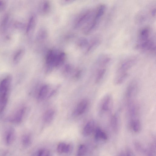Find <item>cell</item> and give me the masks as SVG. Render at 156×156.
I'll return each instance as SVG.
<instances>
[{
  "label": "cell",
  "instance_id": "obj_1",
  "mask_svg": "<svg viewBox=\"0 0 156 156\" xmlns=\"http://www.w3.org/2000/svg\"><path fill=\"white\" fill-rule=\"evenodd\" d=\"M138 58L136 56H131L125 58L120 62L116 69L114 79L116 85L123 83L127 79L129 72L136 64Z\"/></svg>",
  "mask_w": 156,
  "mask_h": 156
},
{
  "label": "cell",
  "instance_id": "obj_2",
  "mask_svg": "<svg viewBox=\"0 0 156 156\" xmlns=\"http://www.w3.org/2000/svg\"><path fill=\"white\" fill-rule=\"evenodd\" d=\"M10 77L3 79L0 83V113L4 110L7 104L9 88L11 82Z\"/></svg>",
  "mask_w": 156,
  "mask_h": 156
},
{
  "label": "cell",
  "instance_id": "obj_3",
  "mask_svg": "<svg viewBox=\"0 0 156 156\" xmlns=\"http://www.w3.org/2000/svg\"><path fill=\"white\" fill-rule=\"evenodd\" d=\"M135 48L142 52L155 54L156 42L153 36L146 39L136 41Z\"/></svg>",
  "mask_w": 156,
  "mask_h": 156
},
{
  "label": "cell",
  "instance_id": "obj_4",
  "mask_svg": "<svg viewBox=\"0 0 156 156\" xmlns=\"http://www.w3.org/2000/svg\"><path fill=\"white\" fill-rule=\"evenodd\" d=\"M139 88V83L138 80L134 79L128 84L125 91V96L128 102L131 100L136 95Z\"/></svg>",
  "mask_w": 156,
  "mask_h": 156
},
{
  "label": "cell",
  "instance_id": "obj_5",
  "mask_svg": "<svg viewBox=\"0 0 156 156\" xmlns=\"http://www.w3.org/2000/svg\"><path fill=\"white\" fill-rule=\"evenodd\" d=\"M113 104L112 96L110 94L105 95L100 101L99 110L102 112H107L111 110Z\"/></svg>",
  "mask_w": 156,
  "mask_h": 156
},
{
  "label": "cell",
  "instance_id": "obj_6",
  "mask_svg": "<svg viewBox=\"0 0 156 156\" xmlns=\"http://www.w3.org/2000/svg\"><path fill=\"white\" fill-rule=\"evenodd\" d=\"M94 13L91 10H88L83 14L76 23L75 27L80 28L85 24L88 23L91 19Z\"/></svg>",
  "mask_w": 156,
  "mask_h": 156
},
{
  "label": "cell",
  "instance_id": "obj_7",
  "mask_svg": "<svg viewBox=\"0 0 156 156\" xmlns=\"http://www.w3.org/2000/svg\"><path fill=\"white\" fill-rule=\"evenodd\" d=\"M95 82L96 83H99L104 79L107 71L108 67L101 65H97Z\"/></svg>",
  "mask_w": 156,
  "mask_h": 156
},
{
  "label": "cell",
  "instance_id": "obj_8",
  "mask_svg": "<svg viewBox=\"0 0 156 156\" xmlns=\"http://www.w3.org/2000/svg\"><path fill=\"white\" fill-rule=\"evenodd\" d=\"M88 105L89 102L87 100L84 99L81 101L74 110L73 115L78 116L83 114L87 110Z\"/></svg>",
  "mask_w": 156,
  "mask_h": 156
},
{
  "label": "cell",
  "instance_id": "obj_9",
  "mask_svg": "<svg viewBox=\"0 0 156 156\" xmlns=\"http://www.w3.org/2000/svg\"><path fill=\"white\" fill-rule=\"evenodd\" d=\"M118 112L115 113L111 119V125L114 132H117L119 129L120 124V117Z\"/></svg>",
  "mask_w": 156,
  "mask_h": 156
},
{
  "label": "cell",
  "instance_id": "obj_10",
  "mask_svg": "<svg viewBox=\"0 0 156 156\" xmlns=\"http://www.w3.org/2000/svg\"><path fill=\"white\" fill-rule=\"evenodd\" d=\"M94 137L95 140L97 141H105L108 139L107 133L99 127H97L95 129Z\"/></svg>",
  "mask_w": 156,
  "mask_h": 156
},
{
  "label": "cell",
  "instance_id": "obj_11",
  "mask_svg": "<svg viewBox=\"0 0 156 156\" xmlns=\"http://www.w3.org/2000/svg\"><path fill=\"white\" fill-rule=\"evenodd\" d=\"M95 126V122L93 120H90L88 122L83 129V135L87 136L90 135L94 130Z\"/></svg>",
  "mask_w": 156,
  "mask_h": 156
},
{
  "label": "cell",
  "instance_id": "obj_12",
  "mask_svg": "<svg viewBox=\"0 0 156 156\" xmlns=\"http://www.w3.org/2000/svg\"><path fill=\"white\" fill-rule=\"evenodd\" d=\"M130 126L132 131L136 133L140 132L141 129V124L140 120L136 117L131 119Z\"/></svg>",
  "mask_w": 156,
  "mask_h": 156
},
{
  "label": "cell",
  "instance_id": "obj_13",
  "mask_svg": "<svg viewBox=\"0 0 156 156\" xmlns=\"http://www.w3.org/2000/svg\"><path fill=\"white\" fill-rule=\"evenodd\" d=\"M57 149L59 153H68L72 151L73 147L70 144L61 143L58 145Z\"/></svg>",
  "mask_w": 156,
  "mask_h": 156
},
{
  "label": "cell",
  "instance_id": "obj_14",
  "mask_svg": "<svg viewBox=\"0 0 156 156\" xmlns=\"http://www.w3.org/2000/svg\"><path fill=\"white\" fill-rule=\"evenodd\" d=\"M25 111V108L20 109L10 120V121L16 123H18L21 121L24 116Z\"/></svg>",
  "mask_w": 156,
  "mask_h": 156
},
{
  "label": "cell",
  "instance_id": "obj_15",
  "mask_svg": "<svg viewBox=\"0 0 156 156\" xmlns=\"http://www.w3.org/2000/svg\"><path fill=\"white\" fill-rule=\"evenodd\" d=\"M101 39L100 37H96L93 40L89 45L87 52H90L95 50L100 46L101 43Z\"/></svg>",
  "mask_w": 156,
  "mask_h": 156
},
{
  "label": "cell",
  "instance_id": "obj_16",
  "mask_svg": "<svg viewBox=\"0 0 156 156\" xmlns=\"http://www.w3.org/2000/svg\"><path fill=\"white\" fill-rule=\"evenodd\" d=\"M55 111L52 109L46 111L43 115V119L46 123L49 122L53 119L55 115Z\"/></svg>",
  "mask_w": 156,
  "mask_h": 156
},
{
  "label": "cell",
  "instance_id": "obj_17",
  "mask_svg": "<svg viewBox=\"0 0 156 156\" xmlns=\"http://www.w3.org/2000/svg\"><path fill=\"white\" fill-rule=\"evenodd\" d=\"M15 132L12 128L10 129L7 132L6 136V142L8 145L12 144L14 139Z\"/></svg>",
  "mask_w": 156,
  "mask_h": 156
},
{
  "label": "cell",
  "instance_id": "obj_18",
  "mask_svg": "<svg viewBox=\"0 0 156 156\" xmlns=\"http://www.w3.org/2000/svg\"><path fill=\"white\" fill-rule=\"evenodd\" d=\"M49 88L47 85H44L42 87L38 94V98L39 100H42L45 98L48 94Z\"/></svg>",
  "mask_w": 156,
  "mask_h": 156
},
{
  "label": "cell",
  "instance_id": "obj_19",
  "mask_svg": "<svg viewBox=\"0 0 156 156\" xmlns=\"http://www.w3.org/2000/svg\"><path fill=\"white\" fill-rule=\"evenodd\" d=\"M40 12L43 15H46L49 12L51 6L49 2L47 1H44L41 4Z\"/></svg>",
  "mask_w": 156,
  "mask_h": 156
},
{
  "label": "cell",
  "instance_id": "obj_20",
  "mask_svg": "<svg viewBox=\"0 0 156 156\" xmlns=\"http://www.w3.org/2000/svg\"><path fill=\"white\" fill-rule=\"evenodd\" d=\"M36 23V18L33 16L30 19L27 30L28 33L31 32L34 29Z\"/></svg>",
  "mask_w": 156,
  "mask_h": 156
},
{
  "label": "cell",
  "instance_id": "obj_21",
  "mask_svg": "<svg viewBox=\"0 0 156 156\" xmlns=\"http://www.w3.org/2000/svg\"><path fill=\"white\" fill-rule=\"evenodd\" d=\"M24 50L20 49L16 53L13 58L14 62L16 63H18L21 59L24 54Z\"/></svg>",
  "mask_w": 156,
  "mask_h": 156
},
{
  "label": "cell",
  "instance_id": "obj_22",
  "mask_svg": "<svg viewBox=\"0 0 156 156\" xmlns=\"http://www.w3.org/2000/svg\"><path fill=\"white\" fill-rule=\"evenodd\" d=\"M134 145L137 151L146 154L147 148H145L139 142L136 141H135L134 142Z\"/></svg>",
  "mask_w": 156,
  "mask_h": 156
},
{
  "label": "cell",
  "instance_id": "obj_23",
  "mask_svg": "<svg viewBox=\"0 0 156 156\" xmlns=\"http://www.w3.org/2000/svg\"><path fill=\"white\" fill-rule=\"evenodd\" d=\"M22 142L23 146L25 147L29 146L31 143L30 136L28 135H24L22 138Z\"/></svg>",
  "mask_w": 156,
  "mask_h": 156
},
{
  "label": "cell",
  "instance_id": "obj_24",
  "mask_svg": "<svg viewBox=\"0 0 156 156\" xmlns=\"http://www.w3.org/2000/svg\"><path fill=\"white\" fill-rule=\"evenodd\" d=\"M87 148L84 144H81L78 147L77 150V155L81 156L84 155L86 152Z\"/></svg>",
  "mask_w": 156,
  "mask_h": 156
},
{
  "label": "cell",
  "instance_id": "obj_25",
  "mask_svg": "<svg viewBox=\"0 0 156 156\" xmlns=\"http://www.w3.org/2000/svg\"><path fill=\"white\" fill-rule=\"evenodd\" d=\"M37 155L39 156H48L50 155V152L48 150L42 149L37 152Z\"/></svg>",
  "mask_w": 156,
  "mask_h": 156
},
{
  "label": "cell",
  "instance_id": "obj_26",
  "mask_svg": "<svg viewBox=\"0 0 156 156\" xmlns=\"http://www.w3.org/2000/svg\"><path fill=\"white\" fill-rule=\"evenodd\" d=\"M47 35L46 30L44 28L41 29L39 31L38 34V37L39 39H43L45 38Z\"/></svg>",
  "mask_w": 156,
  "mask_h": 156
},
{
  "label": "cell",
  "instance_id": "obj_27",
  "mask_svg": "<svg viewBox=\"0 0 156 156\" xmlns=\"http://www.w3.org/2000/svg\"><path fill=\"white\" fill-rule=\"evenodd\" d=\"M78 44L81 47H85L89 45L88 40L85 38H81L79 39L78 42Z\"/></svg>",
  "mask_w": 156,
  "mask_h": 156
},
{
  "label": "cell",
  "instance_id": "obj_28",
  "mask_svg": "<svg viewBox=\"0 0 156 156\" xmlns=\"http://www.w3.org/2000/svg\"><path fill=\"white\" fill-rule=\"evenodd\" d=\"M119 155H128V156H133L134 153L133 151L129 148H127L124 152H121L120 153Z\"/></svg>",
  "mask_w": 156,
  "mask_h": 156
},
{
  "label": "cell",
  "instance_id": "obj_29",
  "mask_svg": "<svg viewBox=\"0 0 156 156\" xmlns=\"http://www.w3.org/2000/svg\"><path fill=\"white\" fill-rule=\"evenodd\" d=\"M151 15L153 17L155 16L156 9L155 8L153 9L151 12Z\"/></svg>",
  "mask_w": 156,
  "mask_h": 156
},
{
  "label": "cell",
  "instance_id": "obj_30",
  "mask_svg": "<svg viewBox=\"0 0 156 156\" xmlns=\"http://www.w3.org/2000/svg\"><path fill=\"white\" fill-rule=\"evenodd\" d=\"M66 2H72L76 0H64Z\"/></svg>",
  "mask_w": 156,
  "mask_h": 156
}]
</instances>
